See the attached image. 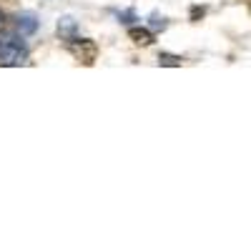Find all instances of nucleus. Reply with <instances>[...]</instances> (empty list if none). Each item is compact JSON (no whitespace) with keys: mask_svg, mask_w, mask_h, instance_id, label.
<instances>
[{"mask_svg":"<svg viewBox=\"0 0 251 251\" xmlns=\"http://www.w3.org/2000/svg\"><path fill=\"white\" fill-rule=\"evenodd\" d=\"M28 60V46L23 35H0V66L3 68H15L23 66Z\"/></svg>","mask_w":251,"mask_h":251,"instance_id":"1","label":"nucleus"},{"mask_svg":"<svg viewBox=\"0 0 251 251\" xmlns=\"http://www.w3.org/2000/svg\"><path fill=\"white\" fill-rule=\"evenodd\" d=\"M68 48L75 55V60H80L83 66H93L96 58H98V46L93 43L91 38H80L78 35L75 40H71V43H68Z\"/></svg>","mask_w":251,"mask_h":251,"instance_id":"2","label":"nucleus"},{"mask_svg":"<svg viewBox=\"0 0 251 251\" xmlns=\"http://www.w3.org/2000/svg\"><path fill=\"white\" fill-rule=\"evenodd\" d=\"M15 30L20 35H33L38 30V18L33 13H18L15 15Z\"/></svg>","mask_w":251,"mask_h":251,"instance_id":"3","label":"nucleus"},{"mask_svg":"<svg viewBox=\"0 0 251 251\" xmlns=\"http://www.w3.org/2000/svg\"><path fill=\"white\" fill-rule=\"evenodd\" d=\"M58 35H60V40H66V43H71V40L78 38V23L71 15H63L58 20Z\"/></svg>","mask_w":251,"mask_h":251,"instance_id":"4","label":"nucleus"},{"mask_svg":"<svg viewBox=\"0 0 251 251\" xmlns=\"http://www.w3.org/2000/svg\"><path fill=\"white\" fill-rule=\"evenodd\" d=\"M128 38L133 40L136 46H151L153 43V30H149V28H141V25H136V28H128Z\"/></svg>","mask_w":251,"mask_h":251,"instance_id":"5","label":"nucleus"},{"mask_svg":"<svg viewBox=\"0 0 251 251\" xmlns=\"http://www.w3.org/2000/svg\"><path fill=\"white\" fill-rule=\"evenodd\" d=\"M181 55H171V53H161L158 55V63H161V66H181Z\"/></svg>","mask_w":251,"mask_h":251,"instance_id":"6","label":"nucleus"},{"mask_svg":"<svg viewBox=\"0 0 251 251\" xmlns=\"http://www.w3.org/2000/svg\"><path fill=\"white\" fill-rule=\"evenodd\" d=\"M5 23H8V15H5L3 10H0V30H3V28H5Z\"/></svg>","mask_w":251,"mask_h":251,"instance_id":"7","label":"nucleus"}]
</instances>
